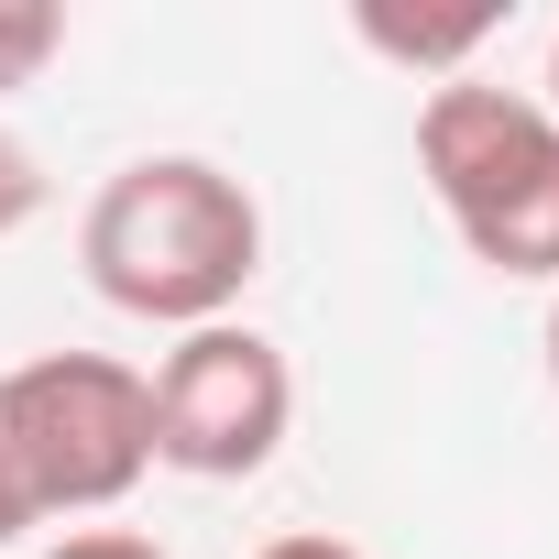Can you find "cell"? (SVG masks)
<instances>
[{
    "label": "cell",
    "mask_w": 559,
    "mask_h": 559,
    "mask_svg": "<svg viewBox=\"0 0 559 559\" xmlns=\"http://www.w3.org/2000/svg\"><path fill=\"white\" fill-rule=\"evenodd\" d=\"M352 34L373 45V56H395L406 78H472V56L504 34V12H493V0H472V12H395V0H362V12H352Z\"/></svg>",
    "instance_id": "cell-5"
},
{
    "label": "cell",
    "mask_w": 559,
    "mask_h": 559,
    "mask_svg": "<svg viewBox=\"0 0 559 559\" xmlns=\"http://www.w3.org/2000/svg\"><path fill=\"white\" fill-rule=\"evenodd\" d=\"M45 559H165L154 537H132V526H78L67 548H45Z\"/></svg>",
    "instance_id": "cell-8"
},
{
    "label": "cell",
    "mask_w": 559,
    "mask_h": 559,
    "mask_svg": "<svg viewBox=\"0 0 559 559\" xmlns=\"http://www.w3.org/2000/svg\"><path fill=\"white\" fill-rule=\"evenodd\" d=\"M56 56H67V12L56 0H0V99L34 88Z\"/></svg>",
    "instance_id": "cell-6"
},
{
    "label": "cell",
    "mask_w": 559,
    "mask_h": 559,
    "mask_svg": "<svg viewBox=\"0 0 559 559\" xmlns=\"http://www.w3.org/2000/svg\"><path fill=\"white\" fill-rule=\"evenodd\" d=\"M34 219H45V165H34L23 132H0V241L34 230Z\"/></svg>",
    "instance_id": "cell-7"
},
{
    "label": "cell",
    "mask_w": 559,
    "mask_h": 559,
    "mask_svg": "<svg viewBox=\"0 0 559 559\" xmlns=\"http://www.w3.org/2000/svg\"><path fill=\"white\" fill-rule=\"evenodd\" d=\"M88 286L143 330H209L263 274V209L209 154H132L78 219Z\"/></svg>",
    "instance_id": "cell-1"
},
{
    "label": "cell",
    "mask_w": 559,
    "mask_h": 559,
    "mask_svg": "<svg viewBox=\"0 0 559 559\" xmlns=\"http://www.w3.org/2000/svg\"><path fill=\"white\" fill-rule=\"evenodd\" d=\"M34 526V493H23V472H12V450H0V548H12Z\"/></svg>",
    "instance_id": "cell-10"
},
{
    "label": "cell",
    "mask_w": 559,
    "mask_h": 559,
    "mask_svg": "<svg viewBox=\"0 0 559 559\" xmlns=\"http://www.w3.org/2000/svg\"><path fill=\"white\" fill-rule=\"evenodd\" d=\"M252 559H362L352 537H330V526H297V537H263Z\"/></svg>",
    "instance_id": "cell-9"
},
{
    "label": "cell",
    "mask_w": 559,
    "mask_h": 559,
    "mask_svg": "<svg viewBox=\"0 0 559 559\" xmlns=\"http://www.w3.org/2000/svg\"><path fill=\"white\" fill-rule=\"evenodd\" d=\"M417 176L483 274L559 286V121L537 110V88H493V78L428 88Z\"/></svg>",
    "instance_id": "cell-2"
},
{
    "label": "cell",
    "mask_w": 559,
    "mask_h": 559,
    "mask_svg": "<svg viewBox=\"0 0 559 559\" xmlns=\"http://www.w3.org/2000/svg\"><path fill=\"white\" fill-rule=\"evenodd\" d=\"M548 384H559V297H548Z\"/></svg>",
    "instance_id": "cell-12"
},
{
    "label": "cell",
    "mask_w": 559,
    "mask_h": 559,
    "mask_svg": "<svg viewBox=\"0 0 559 559\" xmlns=\"http://www.w3.org/2000/svg\"><path fill=\"white\" fill-rule=\"evenodd\" d=\"M143 395H154V472H187V483H252L297 428L286 352L241 319L176 330V352L143 373Z\"/></svg>",
    "instance_id": "cell-4"
},
{
    "label": "cell",
    "mask_w": 559,
    "mask_h": 559,
    "mask_svg": "<svg viewBox=\"0 0 559 559\" xmlns=\"http://www.w3.org/2000/svg\"><path fill=\"white\" fill-rule=\"evenodd\" d=\"M537 110L559 121V34H548V88H537Z\"/></svg>",
    "instance_id": "cell-11"
},
{
    "label": "cell",
    "mask_w": 559,
    "mask_h": 559,
    "mask_svg": "<svg viewBox=\"0 0 559 559\" xmlns=\"http://www.w3.org/2000/svg\"><path fill=\"white\" fill-rule=\"evenodd\" d=\"M0 450H12L34 526L45 515H110L154 472V395L110 352H45L0 373Z\"/></svg>",
    "instance_id": "cell-3"
}]
</instances>
